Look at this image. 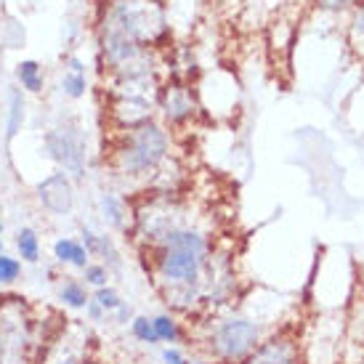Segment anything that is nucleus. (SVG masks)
<instances>
[{
  "label": "nucleus",
  "instance_id": "nucleus-9",
  "mask_svg": "<svg viewBox=\"0 0 364 364\" xmlns=\"http://www.w3.org/2000/svg\"><path fill=\"white\" fill-rule=\"evenodd\" d=\"M240 364H298V341L290 333H274Z\"/></svg>",
  "mask_w": 364,
  "mask_h": 364
},
{
  "label": "nucleus",
  "instance_id": "nucleus-25",
  "mask_svg": "<svg viewBox=\"0 0 364 364\" xmlns=\"http://www.w3.org/2000/svg\"><path fill=\"white\" fill-rule=\"evenodd\" d=\"M162 364H192V362L183 356V351L178 346H165L162 348Z\"/></svg>",
  "mask_w": 364,
  "mask_h": 364
},
{
  "label": "nucleus",
  "instance_id": "nucleus-5",
  "mask_svg": "<svg viewBox=\"0 0 364 364\" xmlns=\"http://www.w3.org/2000/svg\"><path fill=\"white\" fill-rule=\"evenodd\" d=\"M93 348L96 338L91 327L77 319H67L51 346L41 354L38 364H88L93 359Z\"/></svg>",
  "mask_w": 364,
  "mask_h": 364
},
{
  "label": "nucleus",
  "instance_id": "nucleus-11",
  "mask_svg": "<svg viewBox=\"0 0 364 364\" xmlns=\"http://www.w3.org/2000/svg\"><path fill=\"white\" fill-rule=\"evenodd\" d=\"M112 114L122 128H136L152 120V102L149 99H128V96H114L112 102Z\"/></svg>",
  "mask_w": 364,
  "mask_h": 364
},
{
  "label": "nucleus",
  "instance_id": "nucleus-4",
  "mask_svg": "<svg viewBox=\"0 0 364 364\" xmlns=\"http://www.w3.org/2000/svg\"><path fill=\"white\" fill-rule=\"evenodd\" d=\"M266 338L261 322H255L242 314H232L215 319L208 333V354L218 364H240L253 354Z\"/></svg>",
  "mask_w": 364,
  "mask_h": 364
},
{
  "label": "nucleus",
  "instance_id": "nucleus-7",
  "mask_svg": "<svg viewBox=\"0 0 364 364\" xmlns=\"http://www.w3.org/2000/svg\"><path fill=\"white\" fill-rule=\"evenodd\" d=\"M114 21L117 27L114 30L122 32L128 41L141 43V41H152L154 32L162 27L160 14H149V6H144L139 0H120L114 6Z\"/></svg>",
  "mask_w": 364,
  "mask_h": 364
},
{
  "label": "nucleus",
  "instance_id": "nucleus-27",
  "mask_svg": "<svg viewBox=\"0 0 364 364\" xmlns=\"http://www.w3.org/2000/svg\"><path fill=\"white\" fill-rule=\"evenodd\" d=\"M82 311H85V319H88V322H104V319H107V311H104L102 306L96 304L93 298L88 301V306H85Z\"/></svg>",
  "mask_w": 364,
  "mask_h": 364
},
{
  "label": "nucleus",
  "instance_id": "nucleus-1",
  "mask_svg": "<svg viewBox=\"0 0 364 364\" xmlns=\"http://www.w3.org/2000/svg\"><path fill=\"white\" fill-rule=\"evenodd\" d=\"M152 253V277L162 301L176 311L203 306L205 266L210 261V242L203 232L181 226L171 232Z\"/></svg>",
  "mask_w": 364,
  "mask_h": 364
},
{
  "label": "nucleus",
  "instance_id": "nucleus-3",
  "mask_svg": "<svg viewBox=\"0 0 364 364\" xmlns=\"http://www.w3.org/2000/svg\"><path fill=\"white\" fill-rule=\"evenodd\" d=\"M35 306L16 293L0 295V364H35Z\"/></svg>",
  "mask_w": 364,
  "mask_h": 364
},
{
  "label": "nucleus",
  "instance_id": "nucleus-15",
  "mask_svg": "<svg viewBox=\"0 0 364 364\" xmlns=\"http://www.w3.org/2000/svg\"><path fill=\"white\" fill-rule=\"evenodd\" d=\"M61 88L70 99H82L85 96L88 82H85V67L80 64V59L70 61V70L64 72V77H61Z\"/></svg>",
  "mask_w": 364,
  "mask_h": 364
},
{
  "label": "nucleus",
  "instance_id": "nucleus-29",
  "mask_svg": "<svg viewBox=\"0 0 364 364\" xmlns=\"http://www.w3.org/2000/svg\"><path fill=\"white\" fill-rule=\"evenodd\" d=\"M0 215H3V210H0ZM0 232H3V218H0Z\"/></svg>",
  "mask_w": 364,
  "mask_h": 364
},
{
  "label": "nucleus",
  "instance_id": "nucleus-22",
  "mask_svg": "<svg viewBox=\"0 0 364 364\" xmlns=\"http://www.w3.org/2000/svg\"><path fill=\"white\" fill-rule=\"evenodd\" d=\"M82 282H85V287H93V290H99V287H107L112 279V274L109 269L104 266V263L99 261H91L85 269H82V277H80Z\"/></svg>",
  "mask_w": 364,
  "mask_h": 364
},
{
  "label": "nucleus",
  "instance_id": "nucleus-26",
  "mask_svg": "<svg viewBox=\"0 0 364 364\" xmlns=\"http://www.w3.org/2000/svg\"><path fill=\"white\" fill-rule=\"evenodd\" d=\"M112 316H114V322L117 324H128V322H133V316H136V314H133V306L128 304V301H122V304L112 311Z\"/></svg>",
  "mask_w": 364,
  "mask_h": 364
},
{
  "label": "nucleus",
  "instance_id": "nucleus-12",
  "mask_svg": "<svg viewBox=\"0 0 364 364\" xmlns=\"http://www.w3.org/2000/svg\"><path fill=\"white\" fill-rule=\"evenodd\" d=\"M162 109H165V117L171 122H183L192 117L194 112V102H192V93L181 88V85H173L165 91L162 96Z\"/></svg>",
  "mask_w": 364,
  "mask_h": 364
},
{
  "label": "nucleus",
  "instance_id": "nucleus-6",
  "mask_svg": "<svg viewBox=\"0 0 364 364\" xmlns=\"http://www.w3.org/2000/svg\"><path fill=\"white\" fill-rule=\"evenodd\" d=\"M46 149L51 157L61 165V171L72 176V178H82L85 176V141H82L80 128L70 122V125H59L46 136Z\"/></svg>",
  "mask_w": 364,
  "mask_h": 364
},
{
  "label": "nucleus",
  "instance_id": "nucleus-21",
  "mask_svg": "<svg viewBox=\"0 0 364 364\" xmlns=\"http://www.w3.org/2000/svg\"><path fill=\"white\" fill-rule=\"evenodd\" d=\"M24 122V96L21 91H11V109H9V125H6V136L14 139L21 131Z\"/></svg>",
  "mask_w": 364,
  "mask_h": 364
},
{
  "label": "nucleus",
  "instance_id": "nucleus-2",
  "mask_svg": "<svg viewBox=\"0 0 364 364\" xmlns=\"http://www.w3.org/2000/svg\"><path fill=\"white\" fill-rule=\"evenodd\" d=\"M168 149H171L168 133L157 122L149 120L122 133L120 144L114 149V168L128 178L149 176L168 160Z\"/></svg>",
  "mask_w": 364,
  "mask_h": 364
},
{
  "label": "nucleus",
  "instance_id": "nucleus-13",
  "mask_svg": "<svg viewBox=\"0 0 364 364\" xmlns=\"http://www.w3.org/2000/svg\"><path fill=\"white\" fill-rule=\"evenodd\" d=\"M53 258H56V263H61V266H72V269H77V272H82V269L91 263L88 250H85L80 240H75V237H61V240H56V242H53Z\"/></svg>",
  "mask_w": 364,
  "mask_h": 364
},
{
  "label": "nucleus",
  "instance_id": "nucleus-31",
  "mask_svg": "<svg viewBox=\"0 0 364 364\" xmlns=\"http://www.w3.org/2000/svg\"><path fill=\"white\" fill-rule=\"evenodd\" d=\"M88 364H102V362H99V359H91V362H88Z\"/></svg>",
  "mask_w": 364,
  "mask_h": 364
},
{
  "label": "nucleus",
  "instance_id": "nucleus-30",
  "mask_svg": "<svg viewBox=\"0 0 364 364\" xmlns=\"http://www.w3.org/2000/svg\"><path fill=\"white\" fill-rule=\"evenodd\" d=\"M0 255H3V237H0Z\"/></svg>",
  "mask_w": 364,
  "mask_h": 364
},
{
  "label": "nucleus",
  "instance_id": "nucleus-19",
  "mask_svg": "<svg viewBox=\"0 0 364 364\" xmlns=\"http://www.w3.org/2000/svg\"><path fill=\"white\" fill-rule=\"evenodd\" d=\"M16 77H19L21 88L30 93H41L43 91V72H41V64L38 61H21L19 67H16Z\"/></svg>",
  "mask_w": 364,
  "mask_h": 364
},
{
  "label": "nucleus",
  "instance_id": "nucleus-28",
  "mask_svg": "<svg viewBox=\"0 0 364 364\" xmlns=\"http://www.w3.org/2000/svg\"><path fill=\"white\" fill-rule=\"evenodd\" d=\"M192 364H218V362H213V359H197V362H192Z\"/></svg>",
  "mask_w": 364,
  "mask_h": 364
},
{
  "label": "nucleus",
  "instance_id": "nucleus-20",
  "mask_svg": "<svg viewBox=\"0 0 364 364\" xmlns=\"http://www.w3.org/2000/svg\"><path fill=\"white\" fill-rule=\"evenodd\" d=\"M131 335L139 341V343H146V346H160L157 341V333H154V324H152V316H146V314H136L131 322Z\"/></svg>",
  "mask_w": 364,
  "mask_h": 364
},
{
  "label": "nucleus",
  "instance_id": "nucleus-23",
  "mask_svg": "<svg viewBox=\"0 0 364 364\" xmlns=\"http://www.w3.org/2000/svg\"><path fill=\"white\" fill-rule=\"evenodd\" d=\"M21 279V261L14 255H0V287L16 284Z\"/></svg>",
  "mask_w": 364,
  "mask_h": 364
},
{
  "label": "nucleus",
  "instance_id": "nucleus-8",
  "mask_svg": "<svg viewBox=\"0 0 364 364\" xmlns=\"http://www.w3.org/2000/svg\"><path fill=\"white\" fill-rule=\"evenodd\" d=\"M35 192L43 208L53 215H70L75 208V183H72V176H67L64 171H56L48 178H43Z\"/></svg>",
  "mask_w": 364,
  "mask_h": 364
},
{
  "label": "nucleus",
  "instance_id": "nucleus-14",
  "mask_svg": "<svg viewBox=\"0 0 364 364\" xmlns=\"http://www.w3.org/2000/svg\"><path fill=\"white\" fill-rule=\"evenodd\" d=\"M56 295H59L61 306H64V309H72V311H82V309L88 306V301H91L88 287H85V282L77 279V277H61Z\"/></svg>",
  "mask_w": 364,
  "mask_h": 364
},
{
  "label": "nucleus",
  "instance_id": "nucleus-24",
  "mask_svg": "<svg viewBox=\"0 0 364 364\" xmlns=\"http://www.w3.org/2000/svg\"><path fill=\"white\" fill-rule=\"evenodd\" d=\"M91 298L99 306H102L107 314H112L114 309H117V306L122 304V295L117 293V287H112V284H107V287H99V290H93Z\"/></svg>",
  "mask_w": 364,
  "mask_h": 364
},
{
  "label": "nucleus",
  "instance_id": "nucleus-10",
  "mask_svg": "<svg viewBox=\"0 0 364 364\" xmlns=\"http://www.w3.org/2000/svg\"><path fill=\"white\" fill-rule=\"evenodd\" d=\"M80 242H82V247L88 250L91 261L96 258L99 263H104V266L109 269V274H120L122 272V253H120V247L114 245V240H112L109 234H99V232H93L91 226H82V229H80Z\"/></svg>",
  "mask_w": 364,
  "mask_h": 364
},
{
  "label": "nucleus",
  "instance_id": "nucleus-16",
  "mask_svg": "<svg viewBox=\"0 0 364 364\" xmlns=\"http://www.w3.org/2000/svg\"><path fill=\"white\" fill-rule=\"evenodd\" d=\"M16 250H19L21 263H38L41 261V237L35 229L24 226L16 232Z\"/></svg>",
  "mask_w": 364,
  "mask_h": 364
},
{
  "label": "nucleus",
  "instance_id": "nucleus-18",
  "mask_svg": "<svg viewBox=\"0 0 364 364\" xmlns=\"http://www.w3.org/2000/svg\"><path fill=\"white\" fill-rule=\"evenodd\" d=\"M102 213H104V221L109 223L112 229H125V203H122L117 194H104L102 197Z\"/></svg>",
  "mask_w": 364,
  "mask_h": 364
},
{
  "label": "nucleus",
  "instance_id": "nucleus-17",
  "mask_svg": "<svg viewBox=\"0 0 364 364\" xmlns=\"http://www.w3.org/2000/svg\"><path fill=\"white\" fill-rule=\"evenodd\" d=\"M152 324H154V333H157V341H160V343L176 346L183 338L181 322H178L173 314H157V316H152Z\"/></svg>",
  "mask_w": 364,
  "mask_h": 364
}]
</instances>
